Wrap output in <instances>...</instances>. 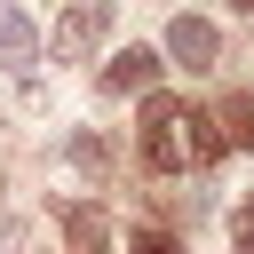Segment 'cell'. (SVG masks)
<instances>
[{
  "label": "cell",
  "instance_id": "1",
  "mask_svg": "<svg viewBox=\"0 0 254 254\" xmlns=\"http://www.w3.org/2000/svg\"><path fill=\"white\" fill-rule=\"evenodd\" d=\"M111 24H119V8H111V0H71V8L56 16V32H48L56 64H87V56L111 40Z\"/></svg>",
  "mask_w": 254,
  "mask_h": 254
},
{
  "label": "cell",
  "instance_id": "2",
  "mask_svg": "<svg viewBox=\"0 0 254 254\" xmlns=\"http://www.w3.org/2000/svg\"><path fill=\"white\" fill-rule=\"evenodd\" d=\"M143 167L151 175H183L190 159H183V103L175 95H151L143 103Z\"/></svg>",
  "mask_w": 254,
  "mask_h": 254
},
{
  "label": "cell",
  "instance_id": "3",
  "mask_svg": "<svg viewBox=\"0 0 254 254\" xmlns=\"http://www.w3.org/2000/svg\"><path fill=\"white\" fill-rule=\"evenodd\" d=\"M167 56H175V64H190V71H214L222 32H214L206 16H175V24H167Z\"/></svg>",
  "mask_w": 254,
  "mask_h": 254
},
{
  "label": "cell",
  "instance_id": "4",
  "mask_svg": "<svg viewBox=\"0 0 254 254\" xmlns=\"http://www.w3.org/2000/svg\"><path fill=\"white\" fill-rule=\"evenodd\" d=\"M64 246H71V254H111V214H103L95 198H71V206H64Z\"/></svg>",
  "mask_w": 254,
  "mask_h": 254
},
{
  "label": "cell",
  "instance_id": "5",
  "mask_svg": "<svg viewBox=\"0 0 254 254\" xmlns=\"http://www.w3.org/2000/svg\"><path fill=\"white\" fill-rule=\"evenodd\" d=\"M32 56H40L32 16H24V8H0V71H32Z\"/></svg>",
  "mask_w": 254,
  "mask_h": 254
},
{
  "label": "cell",
  "instance_id": "6",
  "mask_svg": "<svg viewBox=\"0 0 254 254\" xmlns=\"http://www.w3.org/2000/svg\"><path fill=\"white\" fill-rule=\"evenodd\" d=\"M151 79H159V56H151V48H127V56L103 64V87H111V95H143Z\"/></svg>",
  "mask_w": 254,
  "mask_h": 254
},
{
  "label": "cell",
  "instance_id": "7",
  "mask_svg": "<svg viewBox=\"0 0 254 254\" xmlns=\"http://www.w3.org/2000/svg\"><path fill=\"white\" fill-rule=\"evenodd\" d=\"M214 151H222V127H214L206 111H183V159H190V167H206Z\"/></svg>",
  "mask_w": 254,
  "mask_h": 254
},
{
  "label": "cell",
  "instance_id": "8",
  "mask_svg": "<svg viewBox=\"0 0 254 254\" xmlns=\"http://www.w3.org/2000/svg\"><path fill=\"white\" fill-rule=\"evenodd\" d=\"M64 159H71L79 175H95V183L111 175V151H103V135H87V127H71V135H64Z\"/></svg>",
  "mask_w": 254,
  "mask_h": 254
},
{
  "label": "cell",
  "instance_id": "9",
  "mask_svg": "<svg viewBox=\"0 0 254 254\" xmlns=\"http://www.w3.org/2000/svg\"><path fill=\"white\" fill-rule=\"evenodd\" d=\"M214 127H222V143H238V151H254V95H222V111H214Z\"/></svg>",
  "mask_w": 254,
  "mask_h": 254
},
{
  "label": "cell",
  "instance_id": "10",
  "mask_svg": "<svg viewBox=\"0 0 254 254\" xmlns=\"http://www.w3.org/2000/svg\"><path fill=\"white\" fill-rule=\"evenodd\" d=\"M127 254H183V246H175L167 230H135V238H127Z\"/></svg>",
  "mask_w": 254,
  "mask_h": 254
},
{
  "label": "cell",
  "instance_id": "11",
  "mask_svg": "<svg viewBox=\"0 0 254 254\" xmlns=\"http://www.w3.org/2000/svg\"><path fill=\"white\" fill-rule=\"evenodd\" d=\"M230 246H238V254H254V198L230 214Z\"/></svg>",
  "mask_w": 254,
  "mask_h": 254
}]
</instances>
